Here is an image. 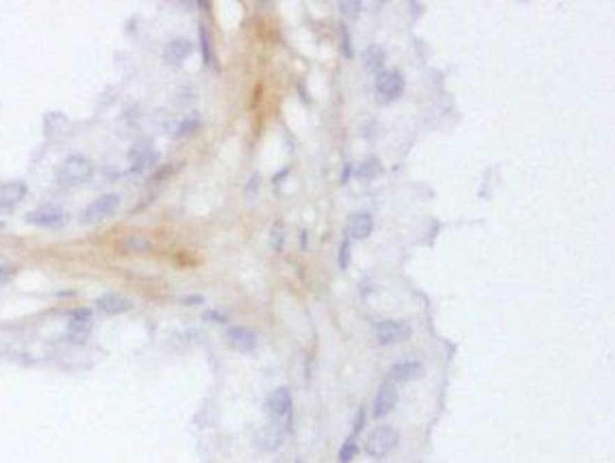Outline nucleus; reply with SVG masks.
<instances>
[{
  "label": "nucleus",
  "mask_w": 615,
  "mask_h": 463,
  "mask_svg": "<svg viewBox=\"0 0 615 463\" xmlns=\"http://www.w3.org/2000/svg\"><path fill=\"white\" fill-rule=\"evenodd\" d=\"M91 328V311L89 309H77L72 311L70 324H68V335L74 342H83L89 335Z\"/></svg>",
  "instance_id": "f8f14e48"
},
{
  "label": "nucleus",
  "mask_w": 615,
  "mask_h": 463,
  "mask_svg": "<svg viewBox=\"0 0 615 463\" xmlns=\"http://www.w3.org/2000/svg\"><path fill=\"white\" fill-rule=\"evenodd\" d=\"M407 337H411V326H409L407 322H400V320H385L377 326V340L379 344L383 346H389V344H396V342H402Z\"/></svg>",
  "instance_id": "6e6552de"
},
{
  "label": "nucleus",
  "mask_w": 615,
  "mask_h": 463,
  "mask_svg": "<svg viewBox=\"0 0 615 463\" xmlns=\"http://www.w3.org/2000/svg\"><path fill=\"white\" fill-rule=\"evenodd\" d=\"M372 231H374V218L367 211H357L348 215L346 220V237L350 239H365Z\"/></svg>",
  "instance_id": "9d476101"
},
{
  "label": "nucleus",
  "mask_w": 615,
  "mask_h": 463,
  "mask_svg": "<svg viewBox=\"0 0 615 463\" xmlns=\"http://www.w3.org/2000/svg\"><path fill=\"white\" fill-rule=\"evenodd\" d=\"M13 276V268L11 266H0V283H7Z\"/></svg>",
  "instance_id": "cd10ccee"
},
{
  "label": "nucleus",
  "mask_w": 615,
  "mask_h": 463,
  "mask_svg": "<svg viewBox=\"0 0 615 463\" xmlns=\"http://www.w3.org/2000/svg\"><path fill=\"white\" fill-rule=\"evenodd\" d=\"M96 307L105 313V316H120V313H126L130 307H133V303H130L126 296L122 294H102L96 298Z\"/></svg>",
  "instance_id": "4468645a"
},
{
  "label": "nucleus",
  "mask_w": 615,
  "mask_h": 463,
  "mask_svg": "<svg viewBox=\"0 0 615 463\" xmlns=\"http://www.w3.org/2000/svg\"><path fill=\"white\" fill-rule=\"evenodd\" d=\"M422 370V363L416 359H404V361H396L394 365L389 367L387 372V381L389 383H409L413 381Z\"/></svg>",
  "instance_id": "ddd939ff"
},
{
  "label": "nucleus",
  "mask_w": 615,
  "mask_h": 463,
  "mask_svg": "<svg viewBox=\"0 0 615 463\" xmlns=\"http://www.w3.org/2000/svg\"><path fill=\"white\" fill-rule=\"evenodd\" d=\"M296 463H301V461H296Z\"/></svg>",
  "instance_id": "c85d7f7f"
},
{
  "label": "nucleus",
  "mask_w": 615,
  "mask_h": 463,
  "mask_svg": "<svg viewBox=\"0 0 615 463\" xmlns=\"http://www.w3.org/2000/svg\"><path fill=\"white\" fill-rule=\"evenodd\" d=\"M291 407L294 400L287 387H276L266 398V413L270 420H291Z\"/></svg>",
  "instance_id": "0eeeda50"
},
{
  "label": "nucleus",
  "mask_w": 615,
  "mask_h": 463,
  "mask_svg": "<svg viewBox=\"0 0 615 463\" xmlns=\"http://www.w3.org/2000/svg\"><path fill=\"white\" fill-rule=\"evenodd\" d=\"M342 44H344V54H346V57H350L352 48H350V37H348V29L346 26H342Z\"/></svg>",
  "instance_id": "a878e982"
},
{
  "label": "nucleus",
  "mask_w": 615,
  "mask_h": 463,
  "mask_svg": "<svg viewBox=\"0 0 615 463\" xmlns=\"http://www.w3.org/2000/svg\"><path fill=\"white\" fill-rule=\"evenodd\" d=\"M361 59H363V66H365L367 72H379L385 66V50L379 44H370L363 50V57Z\"/></svg>",
  "instance_id": "f3484780"
},
{
  "label": "nucleus",
  "mask_w": 615,
  "mask_h": 463,
  "mask_svg": "<svg viewBox=\"0 0 615 463\" xmlns=\"http://www.w3.org/2000/svg\"><path fill=\"white\" fill-rule=\"evenodd\" d=\"M398 441H400V435L394 427H377L374 431H370L365 439V453L374 459H381L394 450L398 446Z\"/></svg>",
  "instance_id": "7ed1b4c3"
},
{
  "label": "nucleus",
  "mask_w": 615,
  "mask_h": 463,
  "mask_svg": "<svg viewBox=\"0 0 615 463\" xmlns=\"http://www.w3.org/2000/svg\"><path fill=\"white\" fill-rule=\"evenodd\" d=\"M192 50H194V44L190 40H185V37H176V40H170L165 44L163 59L167 63H172V66H179L181 61H185L190 57Z\"/></svg>",
  "instance_id": "dca6fc26"
},
{
  "label": "nucleus",
  "mask_w": 615,
  "mask_h": 463,
  "mask_svg": "<svg viewBox=\"0 0 615 463\" xmlns=\"http://www.w3.org/2000/svg\"><path fill=\"white\" fill-rule=\"evenodd\" d=\"M200 44H202V57H204V63L211 61V44H209V33L200 29Z\"/></svg>",
  "instance_id": "b1692460"
},
{
  "label": "nucleus",
  "mask_w": 615,
  "mask_h": 463,
  "mask_svg": "<svg viewBox=\"0 0 615 463\" xmlns=\"http://www.w3.org/2000/svg\"><path fill=\"white\" fill-rule=\"evenodd\" d=\"M94 176V161L87 155H70L57 168V181L63 188H79Z\"/></svg>",
  "instance_id": "f257e3e1"
},
{
  "label": "nucleus",
  "mask_w": 615,
  "mask_h": 463,
  "mask_svg": "<svg viewBox=\"0 0 615 463\" xmlns=\"http://www.w3.org/2000/svg\"><path fill=\"white\" fill-rule=\"evenodd\" d=\"M348 252H350V239L346 237L344 242H342V246H340V266H342V268L348 266V257H350Z\"/></svg>",
  "instance_id": "393cba45"
},
{
  "label": "nucleus",
  "mask_w": 615,
  "mask_h": 463,
  "mask_svg": "<svg viewBox=\"0 0 615 463\" xmlns=\"http://www.w3.org/2000/svg\"><path fill=\"white\" fill-rule=\"evenodd\" d=\"M379 172H381V161H379L377 157L365 159V161L359 165V170H357V174H359L361 179H372V176H377Z\"/></svg>",
  "instance_id": "a211bd4d"
},
{
  "label": "nucleus",
  "mask_w": 615,
  "mask_h": 463,
  "mask_svg": "<svg viewBox=\"0 0 615 463\" xmlns=\"http://www.w3.org/2000/svg\"><path fill=\"white\" fill-rule=\"evenodd\" d=\"M26 196V183L22 181H5L0 183V207H15Z\"/></svg>",
  "instance_id": "2eb2a0df"
},
{
  "label": "nucleus",
  "mask_w": 615,
  "mask_h": 463,
  "mask_svg": "<svg viewBox=\"0 0 615 463\" xmlns=\"http://www.w3.org/2000/svg\"><path fill=\"white\" fill-rule=\"evenodd\" d=\"M396 402H398V392H396L394 383L385 381V383L379 387V392H377L374 409H372V416H374V418H385L387 413L394 411Z\"/></svg>",
  "instance_id": "1a4fd4ad"
},
{
  "label": "nucleus",
  "mask_w": 615,
  "mask_h": 463,
  "mask_svg": "<svg viewBox=\"0 0 615 463\" xmlns=\"http://www.w3.org/2000/svg\"><path fill=\"white\" fill-rule=\"evenodd\" d=\"M120 207V196L118 194H102L96 200H91L89 205L81 213L83 225H98V222L114 215Z\"/></svg>",
  "instance_id": "20e7f679"
},
{
  "label": "nucleus",
  "mask_w": 615,
  "mask_h": 463,
  "mask_svg": "<svg viewBox=\"0 0 615 463\" xmlns=\"http://www.w3.org/2000/svg\"><path fill=\"white\" fill-rule=\"evenodd\" d=\"M283 244H285V227H283V222L278 220L272 229V246H274V250H281Z\"/></svg>",
  "instance_id": "4be33fe9"
},
{
  "label": "nucleus",
  "mask_w": 615,
  "mask_h": 463,
  "mask_svg": "<svg viewBox=\"0 0 615 463\" xmlns=\"http://www.w3.org/2000/svg\"><path fill=\"white\" fill-rule=\"evenodd\" d=\"M24 220L29 222V225L42 227V229H57L68 222V213L59 205H46V207H37L31 213H26Z\"/></svg>",
  "instance_id": "423d86ee"
},
{
  "label": "nucleus",
  "mask_w": 615,
  "mask_h": 463,
  "mask_svg": "<svg viewBox=\"0 0 615 463\" xmlns=\"http://www.w3.org/2000/svg\"><path fill=\"white\" fill-rule=\"evenodd\" d=\"M357 453H359V448H357L355 437H348L344 441V446L340 448V463H350L352 459L357 457Z\"/></svg>",
  "instance_id": "6ab92c4d"
},
{
  "label": "nucleus",
  "mask_w": 615,
  "mask_h": 463,
  "mask_svg": "<svg viewBox=\"0 0 615 463\" xmlns=\"http://www.w3.org/2000/svg\"><path fill=\"white\" fill-rule=\"evenodd\" d=\"M374 89H377L379 100H383V103L396 100V98L402 94V89H404V79H402L400 70L389 68V70L379 72L377 83H374Z\"/></svg>",
  "instance_id": "39448f33"
},
{
  "label": "nucleus",
  "mask_w": 615,
  "mask_h": 463,
  "mask_svg": "<svg viewBox=\"0 0 615 463\" xmlns=\"http://www.w3.org/2000/svg\"><path fill=\"white\" fill-rule=\"evenodd\" d=\"M363 422H365V409H359V413H357V422H355V429H352V437H355V435L361 431Z\"/></svg>",
  "instance_id": "bb28decb"
},
{
  "label": "nucleus",
  "mask_w": 615,
  "mask_h": 463,
  "mask_svg": "<svg viewBox=\"0 0 615 463\" xmlns=\"http://www.w3.org/2000/svg\"><path fill=\"white\" fill-rule=\"evenodd\" d=\"M340 11L346 17H352V20H355V17L359 15V11H361V3H359V0H344V3H340Z\"/></svg>",
  "instance_id": "5701e85b"
},
{
  "label": "nucleus",
  "mask_w": 615,
  "mask_h": 463,
  "mask_svg": "<svg viewBox=\"0 0 615 463\" xmlns=\"http://www.w3.org/2000/svg\"><path fill=\"white\" fill-rule=\"evenodd\" d=\"M291 420H272L264 429H259L255 435V446L261 453H274L283 446V441L289 433Z\"/></svg>",
  "instance_id": "f03ea898"
},
{
  "label": "nucleus",
  "mask_w": 615,
  "mask_h": 463,
  "mask_svg": "<svg viewBox=\"0 0 615 463\" xmlns=\"http://www.w3.org/2000/svg\"><path fill=\"white\" fill-rule=\"evenodd\" d=\"M198 124H200V118L194 114V116H190V118H185L181 124H179V128H176V137H183V135H190L192 131H196L198 128Z\"/></svg>",
  "instance_id": "aec40b11"
},
{
  "label": "nucleus",
  "mask_w": 615,
  "mask_h": 463,
  "mask_svg": "<svg viewBox=\"0 0 615 463\" xmlns=\"http://www.w3.org/2000/svg\"><path fill=\"white\" fill-rule=\"evenodd\" d=\"M227 342L237 353H252L257 348V335L246 326H231L227 331Z\"/></svg>",
  "instance_id": "9b49d317"
},
{
  "label": "nucleus",
  "mask_w": 615,
  "mask_h": 463,
  "mask_svg": "<svg viewBox=\"0 0 615 463\" xmlns=\"http://www.w3.org/2000/svg\"><path fill=\"white\" fill-rule=\"evenodd\" d=\"M124 248L126 250H135V252H144V250H151V242L144 237H126L124 239Z\"/></svg>",
  "instance_id": "412c9836"
}]
</instances>
